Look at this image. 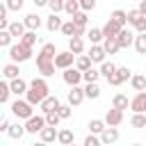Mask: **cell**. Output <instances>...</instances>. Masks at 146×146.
Masks as SVG:
<instances>
[{
    "instance_id": "6da1fadb",
    "label": "cell",
    "mask_w": 146,
    "mask_h": 146,
    "mask_svg": "<svg viewBox=\"0 0 146 146\" xmlns=\"http://www.w3.org/2000/svg\"><path fill=\"white\" fill-rule=\"evenodd\" d=\"M46 96H50V87H48L46 78H43V75H41V78H34V80L30 82V89H27L25 98H27L32 105H41V100H43Z\"/></svg>"
},
{
    "instance_id": "7a4b0ae2",
    "label": "cell",
    "mask_w": 146,
    "mask_h": 146,
    "mask_svg": "<svg viewBox=\"0 0 146 146\" xmlns=\"http://www.w3.org/2000/svg\"><path fill=\"white\" fill-rule=\"evenodd\" d=\"M9 59L16 62V64H21V62H30V59H32V48L25 46L23 41L11 43V46H9Z\"/></svg>"
},
{
    "instance_id": "3957f363",
    "label": "cell",
    "mask_w": 146,
    "mask_h": 146,
    "mask_svg": "<svg viewBox=\"0 0 146 146\" xmlns=\"http://www.w3.org/2000/svg\"><path fill=\"white\" fill-rule=\"evenodd\" d=\"M34 105L25 98V100H21V98H16L14 103H11V114L16 116V119H30L32 114H34V110H32Z\"/></svg>"
},
{
    "instance_id": "277c9868",
    "label": "cell",
    "mask_w": 146,
    "mask_h": 146,
    "mask_svg": "<svg viewBox=\"0 0 146 146\" xmlns=\"http://www.w3.org/2000/svg\"><path fill=\"white\" fill-rule=\"evenodd\" d=\"M132 78V71L128 68V66H116V71H114V75H110L107 78V84H112V87H121L125 80H130Z\"/></svg>"
},
{
    "instance_id": "5b68a950",
    "label": "cell",
    "mask_w": 146,
    "mask_h": 146,
    "mask_svg": "<svg viewBox=\"0 0 146 146\" xmlns=\"http://www.w3.org/2000/svg\"><path fill=\"white\" fill-rule=\"evenodd\" d=\"M46 125H48V123H46V114H41V116L32 114L30 119H25V130H27L30 135H36V132H41Z\"/></svg>"
},
{
    "instance_id": "8992f818",
    "label": "cell",
    "mask_w": 146,
    "mask_h": 146,
    "mask_svg": "<svg viewBox=\"0 0 146 146\" xmlns=\"http://www.w3.org/2000/svg\"><path fill=\"white\" fill-rule=\"evenodd\" d=\"M62 78H64V82L68 84V87H75V84H80L82 80H84V73L75 66H68V68H64V73H62Z\"/></svg>"
},
{
    "instance_id": "52a82bcc",
    "label": "cell",
    "mask_w": 146,
    "mask_h": 146,
    "mask_svg": "<svg viewBox=\"0 0 146 146\" xmlns=\"http://www.w3.org/2000/svg\"><path fill=\"white\" fill-rule=\"evenodd\" d=\"M75 57H78V55H75V52H71V50H64V52H57V55H55V66L64 71V68H68V66H73V62H75Z\"/></svg>"
},
{
    "instance_id": "ba28073f",
    "label": "cell",
    "mask_w": 146,
    "mask_h": 146,
    "mask_svg": "<svg viewBox=\"0 0 146 146\" xmlns=\"http://www.w3.org/2000/svg\"><path fill=\"white\" fill-rule=\"evenodd\" d=\"M87 98V94H84V87H80V84H75V87H71V91L66 94V100L73 105V107H78L82 100Z\"/></svg>"
},
{
    "instance_id": "9c48e42d",
    "label": "cell",
    "mask_w": 146,
    "mask_h": 146,
    "mask_svg": "<svg viewBox=\"0 0 146 146\" xmlns=\"http://www.w3.org/2000/svg\"><path fill=\"white\" fill-rule=\"evenodd\" d=\"M121 121H123V110L112 105V110L105 112V123L107 125H121Z\"/></svg>"
},
{
    "instance_id": "30bf717a",
    "label": "cell",
    "mask_w": 146,
    "mask_h": 146,
    "mask_svg": "<svg viewBox=\"0 0 146 146\" xmlns=\"http://www.w3.org/2000/svg\"><path fill=\"white\" fill-rule=\"evenodd\" d=\"M130 110L132 112H146V91H137L130 98Z\"/></svg>"
},
{
    "instance_id": "8fae6325",
    "label": "cell",
    "mask_w": 146,
    "mask_h": 146,
    "mask_svg": "<svg viewBox=\"0 0 146 146\" xmlns=\"http://www.w3.org/2000/svg\"><path fill=\"white\" fill-rule=\"evenodd\" d=\"M105 55H107V50H105L103 43H91V48H89V57H91L96 64H103V62H105Z\"/></svg>"
},
{
    "instance_id": "7c38bea8",
    "label": "cell",
    "mask_w": 146,
    "mask_h": 146,
    "mask_svg": "<svg viewBox=\"0 0 146 146\" xmlns=\"http://www.w3.org/2000/svg\"><path fill=\"white\" fill-rule=\"evenodd\" d=\"M121 30H123V25H121L119 21H114L112 16H110V18H107V23L103 25V34H105V36H116Z\"/></svg>"
},
{
    "instance_id": "4fadbf2b",
    "label": "cell",
    "mask_w": 146,
    "mask_h": 146,
    "mask_svg": "<svg viewBox=\"0 0 146 146\" xmlns=\"http://www.w3.org/2000/svg\"><path fill=\"white\" fill-rule=\"evenodd\" d=\"M116 41H119V46L121 48H130V46H135V34L130 32V30H121L119 34H116Z\"/></svg>"
},
{
    "instance_id": "5bb4252c",
    "label": "cell",
    "mask_w": 146,
    "mask_h": 146,
    "mask_svg": "<svg viewBox=\"0 0 146 146\" xmlns=\"http://www.w3.org/2000/svg\"><path fill=\"white\" fill-rule=\"evenodd\" d=\"M36 68H39V73L43 75V78H50V75H55V62L52 59H41V62H36Z\"/></svg>"
},
{
    "instance_id": "9a60e30c",
    "label": "cell",
    "mask_w": 146,
    "mask_h": 146,
    "mask_svg": "<svg viewBox=\"0 0 146 146\" xmlns=\"http://www.w3.org/2000/svg\"><path fill=\"white\" fill-rule=\"evenodd\" d=\"M62 34H64V36H80V25H78L73 18H68V21H64V25H62Z\"/></svg>"
},
{
    "instance_id": "2e32d148",
    "label": "cell",
    "mask_w": 146,
    "mask_h": 146,
    "mask_svg": "<svg viewBox=\"0 0 146 146\" xmlns=\"http://www.w3.org/2000/svg\"><path fill=\"white\" fill-rule=\"evenodd\" d=\"M55 55H57L55 43H43L41 50H39V55H36V62H41V59H52L55 62Z\"/></svg>"
},
{
    "instance_id": "e0dca14e",
    "label": "cell",
    "mask_w": 146,
    "mask_h": 146,
    "mask_svg": "<svg viewBox=\"0 0 146 146\" xmlns=\"http://www.w3.org/2000/svg\"><path fill=\"white\" fill-rule=\"evenodd\" d=\"M9 84H11V91L16 94V96H23V94H27V89H30V84L18 75V78H14V80H9Z\"/></svg>"
},
{
    "instance_id": "ac0fdd59",
    "label": "cell",
    "mask_w": 146,
    "mask_h": 146,
    "mask_svg": "<svg viewBox=\"0 0 146 146\" xmlns=\"http://www.w3.org/2000/svg\"><path fill=\"white\" fill-rule=\"evenodd\" d=\"M59 105H62V103H59V98H57V96H46V98L41 100V105H39V107H41V112H43V114H48V112L57 110Z\"/></svg>"
},
{
    "instance_id": "d6986e66",
    "label": "cell",
    "mask_w": 146,
    "mask_h": 146,
    "mask_svg": "<svg viewBox=\"0 0 146 146\" xmlns=\"http://www.w3.org/2000/svg\"><path fill=\"white\" fill-rule=\"evenodd\" d=\"M119 139V130H116V125H107L103 132H100V141L103 144H114Z\"/></svg>"
},
{
    "instance_id": "ffe728a7",
    "label": "cell",
    "mask_w": 146,
    "mask_h": 146,
    "mask_svg": "<svg viewBox=\"0 0 146 146\" xmlns=\"http://www.w3.org/2000/svg\"><path fill=\"white\" fill-rule=\"evenodd\" d=\"M57 135H59V130H55V125H46V128L39 132V137H41V141H43V144L55 141V139H57Z\"/></svg>"
},
{
    "instance_id": "44dd1931",
    "label": "cell",
    "mask_w": 146,
    "mask_h": 146,
    "mask_svg": "<svg viewBox=\"0 0 146 146\" xmlns=\"http://www.w3.org/2000/svg\"><path fill=\"white\" fill-rule=\"evenodd\" d=\"M62 25H64V21L59 18V14H52V11H50V16H48V21H46L48 32H57V30H62Z\"/></svg>"
},
{
    "instance_id": "7402d4cb",
    "label": "cell",
    "mask_w": 146,
    "mask_h": 146,
    "mask_svg": "<svg viewBox=\"0 0 146 146\" xmlns=\"http://www.w3.org/2000/svg\"><path fill=\"white\" fill-rule=\"evenodd\" d=\"M7 30H9V32H11V34H14L16 39H21V36H23V34L27 32V25H25L23 21H11Z\"/></svg>"
},
{
    "instance_id": "603a6c76",
    "label": "cell",
    "mask_w": 146,
    "mask_h": 146,
    "mask_svg": "<svg viewBox=\"0 0 146 146\" xmlns=\"http://www.w3.org/2000/svg\"><path fill=\"white\" fill-rule=\"evenodd\" d=\"M68 50L75 52V55H82V52H84V41H82V36H68Z\"/></svg>"
},
{
    "instance_id": "cb8c5ba5",
    "label": "cell",
    "mask_w": 146,
    "mask_h": 146,
    "mask_svg": "<svg viewBox=\"0 0 146 146\" xmlns=\"http://www.w3.org/2000/svg\"><path fill=\"white\" fill-rule=\"evenodd\" d=\"M2 75H5V80H14V78H18V75H21V71H18V64H16V62H9V64H5V66H2Z\"/></svg>"
},
{
    "instance_id": "d4e9b609",
    "label": "cell",
    "mask_w": 146,
    "mask_h": 146,
    "mask_svg": "<svg viewBox=\"0 0 146 146\" xmlns=\"http://www.w3.org/2000/svg\"><path fill=\"white\" fill-rule=\"evenodd\" d=\"M103 46H105V50H107V55H116V52L121 50V46H119V41H116V36H105V39H103Z\"/></svg>"
},
{
    "instance_id": "484cf974",
    "label": "cell",
    "mask_w": 146,
    "mask_h": 146,
    "mask_svg": "<svg viewBox=\"0 0 146 146\" xmlns=\"http://www.w3.org/2000/svg\"><path fill=\"white\" fill-rule=\"evenodd\" d=\"M57 141H59V144H64V146H71V144L75 141V135H73V130H68V128L59 130V135H57Z\"/></svg>"
},
{
    "instance_id": "4316f807",
    "label": "cell",
    "mask_w": 146,
    "mask_h": 146,
    "mask_svg": "<svg viewBox=\"0 0 146 146\" xmlns=\"http://www.w3.org/2000/svg\"><path fill=\"white\" fill-rule=\"evenodd\" d=\"M23 23L27 25V30H39V27H41V16H39V14H27V16L23 18Z\"/></svg>"
},
{
    "instance_id": "83f0119b",
    "label": "cell",
    "mask_w": 146,
    "mask_h": 146,
    "mask_svg": "<svg viewBox=\"0 0 146 146\" xmlns=\"http://www.w3.org/2000/svg\"><path fill=\"white\" fill-rule=\"evenodd\" d=\"M91 64H94V59H91L89 55H78V57H75V66H78L82 73H84V71H89V68H91Z\"/></svg>"
},
{
    "instance_id": "f1b7e54d",
    "label": "cell",
    "mask_w": 146,
    "mask_h": 146,
    "mask_svg": "<svg viewBox=\"0 0 146 146\" xmlns=\"http://www.w3.org/2000/svg\"><path fill=\"white\" fill-rule=\"evenodd\" d=\"M11 94H14V91H11L9 80L0 82V103H2V105H7V103H9V96H11Z\"/></svg>"
},
{
    "instance_id": "f546056e",
    "label": "cell",
    "mask_w": 146,
    "mask_h": 146,
    "mask_svg": "<svg viewBox=\"0 0 146 146\" xmlns=\"http://www.w3.org/2000/svg\"><path fill=\"white\" fill-rule=\"evenodd\" d=\"M25 132H27V130H25V123H23V125H21V123H11L9 130H7V135H9L11 139H21Z\"/></svg>"
},
{
    "instance_id": "4dcf8cb0",
    "label": "cell",
    "mask_w": 146,
    "mask_h": 146,
    "mask_svg": "<svg viewBox=\"0 0 146 146\" xmlns=\"http://www.w3.org/2000/svg\"><path fill=\"white\" fill-rule=\"evenodd\" d=\"M87 36H89L91 43H103V39H105L103 27H91V30H87Z\"/></svg>"
},
{
    "instance_id": "1f68e13d",
    "label": "cell",
    "mask_w": 146,
    "mask_h": 146,
    "mask_svg": "<svg viewBox=\"0 0 146 146\" xmlns=\"http://www.w3.org/2000/svg\"><path fill=\"white\" fill-rule=\"evenodd\" d=\"M112 105H114V107H119V110H128V107H130V100H128V96H125V94H114Z\"/></svg>"
},
{
    "instance_id": "d6a6232c",
    "label": "cell",
    "mask_w": 146,
    "mask_h": 146,
    "mask_svg": "<svg viewBox=\"0 0 146 146\" xmlns=\"http://www.w3.org/2000/svg\"><path fill=\"white\" fill-rule=\"evenodd\" d=\"M87 128H89V132H96V135H100V132L107 128V123H105V119H91Z\"/></svg>"
},
{
    "instance_id": "836d02e7",
    "label": "cell",
    "mask_w": 146,
    "mask_h": 146,
    "mask_svg": "<svg viewBox=\"0 0 146 146\" xmlns=\"http://www.w3.org/2000/svg\"><path fill=\"white\" fill-rule=\"evenodd\" d=\"M130 87L135 91H146V75H132L130 78Z\"/></svg>"
},
{
    "instance_id": "e575fe53",
    "label": "cell",
    "mask_w": 146,
    "mask_h": 146,
    "mask_svg": "<svg viewBox=\"0 0 146 146\" xmlns=\"http://www.w3.org/2000/svg\"><path fill=\"white\" fill-rule=\"evenodd\" d=\"M135 50L139 55H146V32H137V36H135Z\"/></svg>"
},
{
    "instance_id": "d590c367",
    "label": "cell",
    "mask_w": 146,
    "mask_h": 146,
    "mask_svg": "<svg viewBox=\"0 0 146 146\" xmlns=\"http://www.w3.org/2000/svg\"><path fill=\"white\" fill-rule=\"evenodd\" d=\"M84 94H87V98L96 100V98L100 96V87H98V82H87V87H84Z\"/></svg>"
},
{
    "instance_id": "8d00e7d4",
    "label": "cell",
    "mask_w": 146,
    "mask_h": 146,
    "mask_svg": "<svg viewBox=\"0 0 146 146\" xmlns=\"http://www.w3.org/2000/svg\"><path fill=\"white\" fill-rule=\"evenodd\" d=\"M130 125L132 128H146V112H135L130 119Z\"/></svg>"
},
{
    "instance_id": "74e56055",
    "label": "cell",
    "mask_w": 146,
    "mask_h": 146,
    "mask_svg": "<svg viewBox=\"0 0 146 146\" xmlns=\"http://www.w3.org/2000/svg\"><path fill=\"white\" fill-rule=\"evenodd\" d=\"M114 71H116V64H114V62H103V64H100V75H103L105 80H107L110 75H114Z\"/></svg>"
},
{
    "instance_id": "f35d334b",
    "label": "cell",
    "mask_w": 146,
    "mask_h": 146,
    "mask_svg": "<svg viewBox=\"0 0 146 146\" xmlns=\"http://www.w3.org/2000/svg\"><path fill=\"white\" fill-rule=\"evenodd\" d=\"M18 41H23L25 46H30V48H32V46L36 43V30H27V32H25V34H23Z\"/></svg>"
},
{
    "instance_id": "ab89813d",
    "label": "cell",
    "mask_w": 146,
    "mask_h": 146,
    "mask_svg": "<svg viewBox=\"0 0 146 146\" xmlns=\"http://www.w3.org/2000/svg\"><path fill=\"white\" fill-rule=\"evenodd\" d=\"M71 18H73V21H75L78 25H82V27H87V23H89V16H87V11H84V9L75 11V14L71 16Z\"/></svg>"
},
{
    "instance_id": "60d3db41",
    "label": "cell",
    "mask_w": 146,
    "mask_h": 146,
    "mask_svg": "<svg viewBox=\"0 0 146 146\" xmlns=\"http://www.w3.org/2000/svg\"><path fill=\"white\" fill-rule=\"evenodd\" d=\"M11 39H14V34L9 30H0V46L2 48H9L11 46Z\"/></svg>"
},
{
    "instance_id": "b9f144b4",
    "label": "cell",
    "mask_w": 146,
    "mask_h": 146,
    "mask_svg": "<svg viewBox=\"0 0 146 146\" xmlns=\"http://www.w3.org/2000/svg\"><path fill=\"white\" fill-rule=\"evenodd\" d=\"M64 11H66L68 16H73L75 11H80V0H66V5H64Z\"/></svg>"
},
{
    "instance_id": "7bdbcfd3",
    "label": "cell",
    "mask_w": 146,
    "mask_h": 146,
    "mask_svg": "<svg viewBox=\"0 0 146 146\" xmlns=\"http://www.w3.org/2000/svg\"><path fill=\"white\" fill-rule=\"evenodd\" d=\"M112 18L119 21V23L125 27V23H128V11H123V9H114V11H112Z\"/></svg>"
},
{
    "instance_id": "ee69618b",
    "label": "cell",
    "mask_w": 146,
    "mask_h": 146,
    "mask_svg": "<svg viewBox=\"0 0 146 146\" xmlns=\"http://www.w3.org/2000/svg\"><path fill=\"white\" fill-rule=\"evenodd\" d=\"M98 78H100V71L98 68H89V71H84V82H98Z\"/></svg>"
},
{
    "instance_id": "f6af8a7d",
    "label": "cell",
    "mask_w": 146,
    "mask_h": 146,
    "mask_svg": "<svg viewBox=\"0 0 146 146\" xmlns=\"http://www.w3.org/2000/svg\"><path fill=\"white\" fill-rule=\"evenodd\" d=\"M59 121H62V116H59V112H57V110H52V112H48V114H46V123H48V125H55V128H57V123H59Z\"/></svg>"
},
{
    "instance_id": "bcb514c9",
    "label": "cell",
    "mask_w": 146,
    "mask_h": 146,
    "mask_svg": "<svg viewBox=\"0 0 146 146\" xmlns=\"http://www.w3.org/2000/svg\"><path fill=\"white\" fill-rule=\"evenodd\" d=\"M64 5H66V0H50L48 2V9L52 14H59V11H64Z\"/></svg>"
},
{
    "instance_id": "7dc6e473",
    "label": "cell",
    "mask_w": 146,
    "mask_h": 146,
    "mask_svg": "<svg viewBox=\"0 0 146 146\" xmlns=\"http://www.w3.org/2000/svg\"><path fill=\"white\" fill-rule=\"evenodd\" d=\"M132 27H135L137 32H146V16H144V14H139V16L132 21Z\"/></svg>"
},
{
    "instance_id": "c3c4849f",
    "label": "cell",
    "mask_w": 146,
    "mask_h": 146,
    "mask_svg": "<svg viewBox=\"0 0 146 146\" xmlns=\"http://www.w3.org/2000/svg\"><path fill=\"white\" fill-rule=\"evenodd\" d=\"M98 144H103V141H100V135L89 132V135L84 137V146H98Z\"/></svg>"
},
{
    "instance_id": "681fc988",
    "label": "cell",
    "mask_w": 146,
    "mask_h": 146,
    "mask_svg": "<svg viewBox=\"0 0 146 146\" xmlns=\"http://www.w3.org/2000/svg\"><path fill=\"white\" fill-rule=\"evenodd\" d=\"M57 112H59V116H62V119H68V116L73 114V105H71V103L59 105V107H57Z\"/></svg>"
},
{
    "instance_id": "f907efd6",
    "label": "cell",
    "mask_w": 146,
    "mask_h": 146,
    "mask_svg": "<svg viewBox=\"0 0 146 146\" xmlns=\"http://www.w3.org/2000/svg\"><path fill=\"white\" fill-rule=\"evenodd\" d=\"M23 2H25V0H7L5 5L9 7V11H21V9H23Z\"/></svg>"
},
{
    "instance_id": "816d5d0a",
    "label": "cell",
    "mask_w": 146,
    "mask_h": 146,
    "mask_svg": "<svg viewBox=\"0 0 146 146\" xmlns=\"http://www.w3.org/2000/svg\"><path fill=\"white\" fill-rule=\"evenodd\" d=\"M96 7V0H80V9H84V11H91Z\"/></svg>"
},
{
    "instance_id": "f5cc1de1",
    "label": "cell",
    "mask_w": 146,
    "mask_h": 146,
    "mask_svg": "<svg viewBox=\"0 0 146 146\" xmlns=\"http://www.w3.org/2000/svg\"><path fill=\"white\" fill-rule=\"evenodd\" d=\"M139 14H141V11H139V9H130V11H128V23H130V25H132V21H135V18H137V16H139Z\"/></svg>"
},
{
    "instance_id": "db71d44e",
    "label": "cell",
    "mask_w": 146,
    "mask_h": 146,
    "mask_svg": "<svg viewBox=\"0 0 146 146\" xmlns=\"http://www.w3.org/2000/svg\"><path fill=\"white\" fill-rule=\"evenodd\" d=\"M9 125H11V123H9V119H2V121H0V132H7V130H9Z\"/></svg>"
},
{
    "instance_id": "11a10c76",
    "label": "cell",
    "mask_w": 146,
    "mask_h": 146,
    "mask_svg": "<svg viewBox=\"0 0 146 146\" xmlns=\"http://www.w3.org/2000/svg\"><path fill=\"white\" fill-rule=\"evenodd\" d=\"M137 9H139V11L146 16V0H139V7H137Z\"/></svg>"
},
{
    "instance_id": "9f6ffc18",
    "label": "cell",
    "mask_w": 146,
    "mask_h": 146,
    "mask_svg": "<svg viewBox=\"0 0 146 146\" xmlns=\"http://www.w3.org/2000/svg\"><path fill=\"white\" fill-rule=\"evenodd\" d=\"M32 2H34L36 7H48V2H50V0H32Z\"/></svg>"
},
{
    "instance_id": "6f0895ef",
    "label": "cell",
    "mask_w": 146,
    "mask_h": 146,
    "mask_svg": "<svg viewBox=\"0 0 146 146\" xmlns=\"http://www.w3.org/2000/svg\"><path fill=\"white\" fill-rule=\"evenodd\" d=\"M144 130H146V128H144Z\"/></svg>"
}]
</instances>
